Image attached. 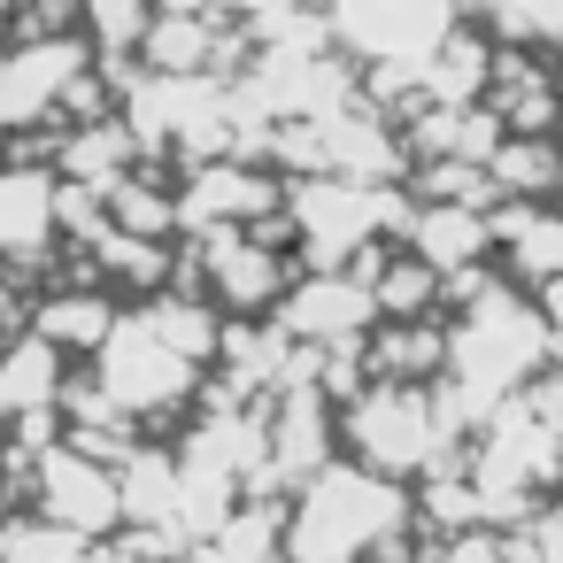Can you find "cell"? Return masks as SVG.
<instances>
[{
	"instance_id": "1",
	"label": "cell",
	"mask_w": 563,
	"mask_h": 563,
	"mask_svg": "<svg viewBox=\"0 0 563 563\" xmlns=\"http://www.w3.org/2000/svg\"><path fill=\"white\" fill-rule=\"evenodd\" d=\"M317 501H332V525H324V517H301V525H294V548H301L309 563H347V555H355L363 540H378V532L394 525V509H401L386 486L347 478V471H340V478H324V486H317Z\"/></svg>"
},
{
	"instance_id": "3",
	"label": "cell",
	"mask_w": 563,
	"mask_h": 563,
	"mask_svg": "<svg viewBox=\"0 0 563 563\" xmlns=\"http://www.w3.org/2000/svg\"><path fill=\"white\" fill-rule=\"evenodd\" d=\"M40 340L101 347V340H109V309H101V301H47V309H40Z\"/></svg>"
},
{
	"instance_id": "2",
	"label": "cell",
	"mask_w": 563,
	"mask_h": 563,
	"mask_svg": "<svg viewBox=\"0 0 563 563\" xmlns=\"http://www.w3.org/2000/svg\"><path fill=\"white\" fill-rule=\"evenodd\" d=\"M47 178H0V247H40L47 240Z\"/></svg>"
}]
</instances>
